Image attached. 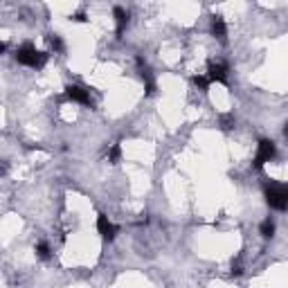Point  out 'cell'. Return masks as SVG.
<instances>
[{
	"label": "cell",
	"mask_w": 288,
	"mask_h": 288,
	"mask_svg": "<svg viewBox=\"0 0 288 288\" xmlns=\"http://www.w3.org/2000/svg\"><path fill=\"white\" fill-rule=\"evenodd\" d=\"M207 72H210V81H216V83H228V65L221 63V61H216V63H210L207 68Z\"/></svg>",
	"instance_id": "8992f818"
},
{
	"label": "cell",
	"mask_w": 288,
	"mask_h": 288,
	"mask_svg": "<svg viewBox=\"0 0 288 288\" xmlns=\"http://www.w3.org/2000/svg\"><path fill=\"white\" fill-rule=\"evenodd\" d=\"M113 16H115V32H117V36H122L124 27L128 25V11L122 9V7H115V9H113Z\"/></svg>",
	"instance_id": "ba28073f"
},
{
	"label": "cell",
	"mask_w": 288,
	"mask_h": 288,
	"mask_svg": "<svg viewBox=\"0 0 288 288\" xmlns=\"http://www.w3.org/2000/svg\"><path fill=\"white\" fill-rule=\"evenodd\" d=\"M212 34H214V36H216L221 43L228 41V27H225L223 16H218V14L212 16Z\"/></svg>",
	"instance_id": "52a82bcc"
},
{
	"label": "cell",
	"mask_w": 288,
	"mask_h": 288,
	"mask_svg": "<svg viewBox=\"0 0 288 288\" xmlns=\"http://www.w3.org/2000/svg\"><path fill=\"white\" fill-rule=\"evenodd\" d=\"M275 153H277V146H275L273 140H261L257 146V156H255V160H252V167H255L257 171H261L263 165L275 158Z\"/></svg>",
	"instance_id": "3957f363"
},
{
	"label": "cell",
	"mask_w": 288,
	"mask_h": 288,
	"mask_svg": "<svg viewBox=\"0 0 288 288\" xmlns=\"http://www.w3.org/2000/svg\"><path fill=\"white\" fill-rule=\"evenodd\" d=\"M284 135H286V138H288V124H286V128H284Z\"/></svg>",
	"instance_id": "2e32d148"
},
{
	"label": "cell",
	"mask_w": 288,
	"mask_h": 288,
	"mask_svg": "<svg viewBox=\"0 0 288 288\" xmlns=\"http://www.w3.org/2000/svg\"><path fill=\"white\" fill-rule=\"evenodd\" d=\"M97 232L101 234V239H104V241H113L117 236V228L108 221V216H106V214H99V216H97Z\"/></svg>",
	"instance_id": "5b68a950"
},
{
	"label": "cell",
	"mask_w": 288,
	"mask_h": 288,
	"mask_svg": "<svg viewBox=\"0 0 288 288\" xmlns=\"http://www.w3.org/2000/svg\"><path fill=\"white\" fill-rule=\"evenodd\" d=\"M70 18H72V20H77V23H83V20H86V14H83V11H77V14H75V16H70Z\"/></svg>",
	"instance_id": "9a60e30c"
},
{
	"label": "cell",
	"mask_w": 288,
	"mask_h": 288,
	"mask_svg": "<svg viewBox=\"0 0 288 288\" xmlns=\"http://www.w3.org/2000/svg\"><path fill=\"white\" fill-rule=\"evenodd\" d=\"M191 81H194V86L196 88H201L203 93H207V88H210V77H205V75H196L194 79H191Z\"/></svg>",
	"instance_id": "8fae6325"
},
{
	"label": "cell",
	"mask_w": 288,
	"mask_h": 288,
	"mask_svg": "<svg viewBox=\"0 0 288 288\" xmlns=\"http://www.w3.org/2000/svg\"><path fill=\"white\" fill-rule=\"evenodd\" d=\"M221 124H223L225 131H230V128L234 126V117H232V115H223V117H221Z\"/></svg>",
	"instance_id": "5bb4252c"
},
{
	"label": "cell",
	"mask_w": 288,
	"mask_h": 288,
	"mask_svg": "<svg viewBox=\"0 0 288 288\" xmlns=\"http://www.w3.org/2000/svg\"><path fill=\"white\" fill-rule=\"evenodd\" d=\"M65 95H68V99L77 101V104H83V106H93V99H90V93H88L86 88L77 86V83H70V86L65 88Z\"/></svg>",
	"instance_id": "277c9868"
},
{
	"label": "cell",
	"mask_w": 288,
	"mask_h": 288,
	"mask_svg": "<svg viewBox=\"0 0 288 288\" xmlns=\"http://www.w3.org/2000/svg\"><path fill=\"white\" fill-rule=\"evenodd\" d=\"M266 203L273 210H286L288 207V185H268L266 187Z\"/></svg>",
	"instance_id": "7a4b0ae2"
},
{
	"label": "cell",
	"mask_w": 288,
	"mask_h": 288,
	"mask_svg": "<svg viewBox=\"0 0 288 288\" xmlns=\"http://www.w3.org/2000/svg\"><path fill=\"white\" fill-rule=\"evenodd\" d=\"M34 252H36V257L38 259H50V255H52V252H50V246L48 243H36V248H34Z\"/></svg>",
	"instance_id": "4fadbf2b"
},
{
	"label": "cell",
	"mask_w": 288,
	"mask_h": 288,
	"mask_svg": "<svg viewBox=\"0 0 288 288\" xmlns=\"http://www.w3.org/2000/svg\"><path fill=\"white\" fill-rule=\"evenodd\" d=\"M48 43H50V48H52L56 54H63V52H65V45H63V41H61L59 34H50V36H48Z\"/></svg>",
	"instance_id": "30bf717a"
},
{
	"label": "cell",
	"mask_w": 288,
	"mask_h": 288,
	"mask_svg": "<svg viewBox=\"0 0 288 288\" xmlns=\"http://www.w3.org/2000/svg\"><path fill=\"white\" fill-rule=\"evenodd\" d=\"M259 234H261L263 239H273V236H275V221H273V218L261 221V225H259Z\"/></svg>",
	"instance_id": "9c48e42d"
},
{
	"label": "cell",
	"mask_w": 288,
	"mask_h": 288,
	"mask_svg": "<svg viewBox=\"0 0 288 288\" xmlns=\"http://www.w3.org/2000/svg\"><path fill=\"white\" fill-rule=\"evenodd\" d=\"M16 61H18L20 65H27V68H43L48 63V54L38 52L32 43H25L16 50Z\"/></svg>",
	"instance_id": "6da1fadb"
},
{
	"label": "cell",
	"mask_w": 288,
	"mask_h": 288,
	"mask_svg": "<svg viewBox=\"0 0 288 288\" xmlns=\"http://www.w3.org/2000/svg\"><path fill=\"white\" fill-rule=\"evenodd\" d=\"M120 158H122V146L120 144H113L110 151H108V162H110V165H117V162H120Z\"/></svg>",
	"instance_id": "7c38bea8"
}]
</instances>
